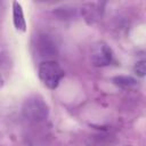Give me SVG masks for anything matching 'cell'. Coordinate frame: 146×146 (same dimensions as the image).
<instances>
[{"mask_svg": "<svg viewBox=\"0 0 146 146\" xmlns=\"http://www.w3.org/2000/svg\"><path fill=\"white\" fill-rule=\"evenodd\" d=\"M23 116L33 123L44 122L49 116V106L41 95H30L22 105Z\"/></svg>", "mask_w": 146, "mask_h": 146, "instance_id": "obj_1", "label": "cell"}, {"mask_svg": "<svg viewBox=\"0 0 146 146\" xmlns=\"http://www.w3.org/2000/svg\"><path fill=\"white\" fill-rule=\"evenodd\" d=\"M38 75L43 86L50 90H55L62 79L65 76V72L62 66L54 59L42 60L38 66Z\"/></svg>", "mask_w": 146, "mask_h": 146, "instance_id": "obj_2", "label": "cell"}, {"mask_svg": "<svg viewBox=\"0 0 146 146\" xmlns=\"http://www.w3.org/2000/svg\"><path fill=\"white\" fill-rule=\"evenodd\" d=\"M91 64L96 67H105L114 62V54L108 44L105 42H97L91 48L90 55Z\"/></svg>", "mask_w": 146, "mask_h": 146, "instance_id": "obj_3", "label": "cell"}, {"mask_svg": "<svg viewBox=\"0 0 146 146\" xmlns=\"http://www.w3.org/2000/svg\"><path fill=\"white\" fill-rule=\"evenodd\" d=\"M35 49H36L40 57L46 58L44 60H49V58L57 55L56 43L48 34L39 35V38L36 40V43H35Z\"/></svg>", "mask_w": 146, "mask_h": 146, "instance_id": "obj_4", "label": "cell"}, {"mask_svg": "<svg viewBox=\"0 0 146 146\" xmlns=\"http://www.w3.org/2000/svg\"><path fill=\"white\" fill-rule=\"evenodd\" d=\"M13 23L17 31L25 32L26 31V21L23 11V7L19 2H13Z\"/></svg>", "mask_w": 146, "mask_h": 146, "instance_id": "obj_5", "label": "cell"}, {"mask_svg": "<svg viewBox=\"0 0 146 146\" xmlns=\"http://www.w3.org/2000/svg\"><path fill=\"white\" fill-rule=\"evenodd\" d=\"M112 83L122 89H129L137 86V79L131 75H116L112 78Z\"/></svg>", "mask_w": 146, "mask_h": 146, "instance_id": "obj_6", "label": "cell"}, {"mask_svg": "<svg viewBox=\"0 0 146 146\" xmlns=\"http://www.w3.org/2000/svg\"><path fill=\"white\" fill-rule=\"evenodd\" d=\"M145 72H146V66H145V60H138L135 66H133V73L138 76V78H144L145 76Z\"/></svg>", "mask_w": 146, "mask_h": 146, "instance_id": "obj_7", "label": "cell"}, {"mask_svg": "<svg viewBox=\"0 0 146 146\" xmlns=\"http://www.w3.org/2000/svg\"><path fill=\"white\" fill-rule=\"evenodd\" d=\"M3 84H5V80H3V76H2V74L0 73V89L3 87Z\"/></svg>", "mask_w": 146, "mask_h": 146, "instance_id": "obj_8", "label": "cell"}]
</instances>
